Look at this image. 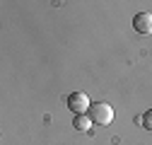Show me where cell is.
Returning a JSON list of instances; mask_svg holds the SVG:
<instances>
[{
  "label": "cell",
  "mask_w": 152,
  "mask_h": 145,
  "mask_svg": "<svg viewBox=\"0 0 152 145\" xmlns=\"http://www.w3.org/2000/svg\"><path fill=\"white\" fill-rule=\"evenodd\" d=\"M142 126H145L147 131H152V109H150V111H145V114H142Z\"/></svg>",
  "instance_id": "5b68a950"
},
{
  "label": "cell",
  "mask_w": 152,
  "mask_h": 145,
  "mask_svg": "<svg viewBox=\"0 0 152 145\" xmlns=\"http://www.w3.org/2000/svg\"><path fill=\"white\" fill-rule=\"evenodd\" d=\"M133 27L138 34H152V12H138L133 17Z\"/></svg>",
  "instance_id": "3957f363"
},
{
  "label": "cell",
  "mask_w": 152,
  "mask_h": 145,
  "mask_svg": "<svg viewBox=\"0 0 152 145\" xmlns=\"http://www.w3.org/2000/svg\"><path fill=\"white\" fill-rule=\"evenodd\" d=\"M68 106H70V111H75L77 116L92 109V104H89V97H87L85 92H72V94L68 97Z\"/></svg>",
  "instance_id": "7a4b0ae2"
},
{
  "label": "cell",
  "mask_w": 152,
  "mask_h": 145,
  "mask_svg": "<svg viewBox=\"0 0 152 145\" xmlns=\"http://www.w3.org/2000/svg\"><path fill=\"white\" fill-rule=\"evenodd\" d=\"M75 128H77V131H89V128H92V119H89L87 114L75 116Z\"/></svg>",
  "instance_id": "277c9868"
},
{
  "label": "cell",
  "mask_w": 152,
  "mask_h": 145,
  "mask_svg": "<svg viewBox=\"0 0 152 145\" xmlns=\"http://www.w3.org/2000/svg\"><path fill=\"white\" fill-rule=\"evenodd\" d=\"M89 119H92L94 123H99V126H109V123L113 121V109H111V104H106V102L92 104V109H89Z\"/></svg>",
  "instance_id": "6da1fadb"
}]
</instances>
